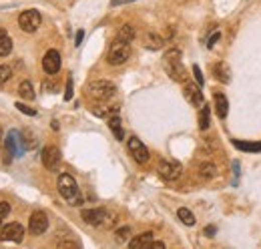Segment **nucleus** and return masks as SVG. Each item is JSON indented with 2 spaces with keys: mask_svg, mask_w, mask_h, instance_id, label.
<instances>
[{
  "mask_svg": "<svg viewBox=\"0 0 261 249\" xmlns=\"http://www.w3.org/2000/svg\"><path fill=\"white\" fill-rule=\"evenodd\" d=\"M72 98V76H68L66 80V90H64V100H70Z\"/></svg>",
  "mask_w": 261,
  "mask_h": 249,
  "instance_id": "nucleus-33",
  "label": "nucleus"
},
{
  "mask_svg": "<svg viewBox=\"0 0 261 249\" xmlns=\"http://www.w3.org/2000/svg\"><path fill=\"white\" fill-rule=\"evenodd\" d=\"M20 135H22V141H24V147H26V149H34V147H36V141H34V137H32V133H30L28 129H24Z\"/></svg>",
  "mask_w": 261,
  "mask_h": 249,
  "instance_id": "nucleus-28",
  "label": "nucleus"
},
{
  "mask_svg": "<svg viewBox=\"0 0 261 249\" xmlns=\"http://www.w3.org/2000/svg\"><path fill=\"white\" fill-rule=\"evenodd\" d=\"M215 231H217V229H215V225H209V227H205V231H203V233H205L207 237H213V235H215Z\"/></svg>",
  "mask_w": 261,
  "mask_h": 249,
  "instance_id": "nucleus-36",
  "label": "nucleus"
},
{
  "mask_svg": "<svg viewBox=\"0 0 261 249\" xmlns=\"http://www.w3.org/2000/svg\"><path fill=\"white\" fill-rule=\"evenodd\" d=\"M177 217H179L185 225H189V227H191V225H195V215H193L187 207H181V209L177 211Z\"/></svg>",
  "mask_w": 261,
  "mask_h": 249,
  "instance_id": "nucleus-26",
  "label": "nucleus"
},
{
  "mask_svg": "<svg viewBox=\"0 0 261 249\" xmlns=\"http://www.w3.org/2000/svg\"><path fill=\"white\" fill-rule=\"evenodd\" d=\"M114 239H116V243H126V241L130 239V227H120V229H116Z\"/></svg>",
  "mask_w": 261,
  "mask_h": 249,
  "instance_id": "nucleus-27",
  "label": "nucleus"
},
{
  "mask_svg": "<svg viewBox=\"0 0 261 249\" xmlns=\"http://www.w3.org/2000/svg\"><path fill=\"white\" fill-rule=\"evenodd\" d=\"M163 44H165V40L159 34H155V32H149L147 38H145V46L149 50H159V48H163Z\"/></svg>",
  "mask_w": 261,
  "mask_h": 249,
  "instance_id": "nucleus-20",
  "label": "nucleus"
},
{
  "mask_svg": "<svg viewBox=\"0 0 261 249\" xmlns=\"http://www.w3.org/2000/svg\"><path fill=\"white\" fill-rule=\"evenodd\" d=\"M0 239L2 241H14V243H20L24 239V227L20 223H4L0 227Z\"/></svg>",
  "mask_w": 261,
  "mask_h": 249,
  "instance_id": "nucleus-9",
  "label": "nucleus"
},
{
  "mask_svg": "<svg viewBox=\"0 0 261 249\" xmlns=\"http://www.w3.org/2000/svg\"><path fill=\"white\" fill-rule=\"evenodd\" d=\"M153 233L151 231H147V233H141L139 237H135V239H130V247L133 249H151V245H153Z\"/></svg>",
  "mask_w": 261,
  "mask_h": 249,
  "instance_id": "nucleus-15",
  "label": "nucleus"
},
{
  "mask_svg": "<svg viewBox=\"0 0 261 249\" xmlns=\"http://www.w3.org/2000/svg\"><path fill=\"white\" fill-rule=\"evenodd\" d=\"M159 175L165 179V181H175L181 177L183 173V167L179 161H171V159H161L159 161V167H157Z\"/></svg>",
  "mask_w": 261,
  "mask_h": 249,
  "instance_id": "nucleus-7",
  "label": "nucleus"
},
{
  "mask_svg": "<svg viewBox=\"0 0 261 249\" xmlns=\"http://www.w3.org/2000/svg\"><path fill=\"white\" fill-rule=\"evenodd\" d=\"M108 122V129L112 131V135H114V139L116 141H122L124 139V131H122V125H120V118H118V114H112V116H108L106 118Z\"/></svg>",
  "mask_w": 261,
  "mask_h": 249,
  "instance_id": "nucleus-18",
  "label": "nucleus"
},
{
  "mask_svg": "<svg viewBox=\"0 0 261 249\" xmlns=\"http://www.w3.org/2000/svg\"><path fill=\"white\" fill-rule=\"evenodd\" d=\"M199 175H201L203 179H213V177L217 175V167H215L213 163H201V165H199Z\"/></svg>",
  "mask_w": 261,
  "mask_h": 249,
  "instance_id": "nucleus-24",
  "label": "nucleus"
},
{
  "mask_svg": "<svg viewBox=\"0 0 261 249\" xmlns=\"http://www.w3.org/2000/svg\"><path fill=\"white\" fill-rule=\"evenodd\" d=\"M40 159H42V165L48 171H54L58 167V163H60V149L58 147H44Z\"/></svg>",
  "mask_w": 261,
  "mask_h": 249,
  "instance_id": "nucleus-14",
  "label": "nucleus"
},
{
  "mask_svg": "<svg viewBox=\"0 0 261 249\" xmlns=\"http://www.w3.org/2000/svg\"><path fill=\"white\" fill-rule=\"evenodd\" d=\"M14 106H16V108H18L20 112L28 114V116H34V114H36V110H34V108H30V106H28V104H24V102H16Z\"/></svg>",
  "mask_w": 261,
  "mask_h": 249,
  "instance_id": "nucleus-31",
  "label": "nucleus"
},
{
  "mask_svg": "<svg viewBox=\"0 0 261 249\" xmlns=\"http://www.w3.org/2000/svg\"><path fill=\"white\" fill-rule=\"evenodd\" d=\"M163 62H165V68H167V72H169V76L173 80H179V82L185 80L187 74H185V66L181 62V50L179 48L167 50L165 56H163Z\"/></svg>",
  "mask_w": 261,
  "mask_h": 249,
  "instance_id": "nucleus-2",
  "label": "nucleus"
},
{
  "mask_svg": "<svg viewBox=\"0 0 261 249\" xmlns=\"http://www.w3.org/2000/svg\"><path fill=\"white\" fill-rule=\"evenodd\" d=\"M128 56H130V44H128V42H122V40H118V38H114V42L110 44L108 54H106L108 64H112V66L124 64V62L128 60Z\"/></svg>",
  "mask_w": 261,
  "mask_h": 249,
  "instance_id": "nucleus-4",
  "label": "nucleus"
},
{
  "mask_svg": "<svg viewBox=\"0 0 261 249\" xmlns=\"http://www.w3.org/2000/svg\"><path fill=\"white\" fill-rule=\"evenodd\" d=\"M18 92H20V96L24 98V100H32L36 94H34V88H32V84H30V80H22L20 82V86H18Z\"/></svg>",
  "mask_w": 261,
  "mask_h": 249,
  "instance_id": "nucleus-23",
  "label": "nucleus"
},
{
  "mask_svg": "<svg viewBox=\"0 0 261 249\" xmlns=\"http://www.w3.org/2000/svg\"><path fill=\"white\" fill-rule=\"evenodd\" d=\"M219 38H221V34H219V32H215V34H213V36L209 38V42H207V46H209V48H213V46H215V42H217Z\"/></svg>",
  "mask_w": 261,
  "mask_h": 249,
  "instance_id": "nucleus-35",
  "label": "nucleus"
},
{
  "mask_svg": "<svg viewBox=\"0 0 261 249\" xmlns=\"http://www.w3.org/2000/svg\"><path fill=\"white\" fill-rule=\"evenodd\" d=\"M209 122H211V108L207 104H203V106H199V129L201 131L209 129Z\"/></svg>",
  "mask_w": 261,
  "mask_h": 249,
  "instance_id": "nucleus-21",
  "label": "nucleus"
},
{
  "mask_svg": "<svg viewBox=\"0 0 261 249\" xmlns=\"http://www.w3.org/2000/svg\"><path fill=\"white\" fill-rule=\"evenodd\" d=\"M8 213H10V205H8L6 201H0V227L6 223V217H8Z\"/></svg>",
  "mask_w": 261,
  "mask_h": 249,
  "instance_id": "nucleus-30",
  "label": "nucleus"
},
{
  "mask_svg": "<svg viewBox=\"0 0 261 249\" xmlns=\"http://www.w3.org/2000/svg\"><path fill=\"white\" fill-rule=\"evenodd\" d=\"M116 38L122 40V42H130V40L135 38V26H130V24H122V26L118 28V32H116Z\"/></svg>",
  "mask_w": 261,
  "mask_h": 249,
  "instance_id": "nucleus-22",
  "label": "nucleus"
},
{
  "mask_svg": "<svg viewBox=\"0 0 261 249\" xmlns=\"http://www.w3.org/2000/svg\"><path fill=\"white\" fill-rule=\"evenodd\" d=\"M126 147H128V153L133 155V159L137 161V163H147L149 161V149L141 143V139H137V137H130L128 141H126Z\"/></svg>",
  "mask_w": 261,
  "mask_h": 249,
  "instance_id": "nucleus-10",
  "label": "nucleus"
},
{
  "mask_svg": "<svg viewBox=\"0 0 261 249\" xmlns=\"http://www.w3.org/2000/svg\"><path fill=\"white\" fill-rule=\"evenodd\" d=\"M215 110L219 114V118H225L227 112H229V102H227V96L223 92H215Z\"/></svg>",
  "mask_w": 261,
  "mask_h": 249,
  "instance_id": "nucleus-16",
  "label": "nucleus"
},
{
  "mask_svg": "<svg viewBox=\"0 0 261 249\" xmlns=\"http://www.w3.org/2000/svg\"><path fill=\"white\" fill-rule=\"evenodd\" d=\"M128 2H135V0H110V6H120V4H128Z\"/></svg>",
  "mask_w": 261,
  "mask_h": 249,
  "instance_id": "nucleus-37",
  "label": "nucleus"
},
{
  "mask_svg": "<svg viewBox=\"0 0 261 249\" xmlns=\"http://www.w3.org/2000/svg\"><path fill=\"white\" fill-rule=\"evenodd\" d=\"M12 52V38L8 36L6 30L0 28V56H8Z\"/></svg>",
  "mask_w": 261,
  "mask_h": 249,
  "instance_id": "nucleus-19",
  "label": "nucleus"
},
{
  "mask_svg": "<svg viewBox=\"0 0 261 249\" xmlns=\"http://www.w3.org/2000/svg\"><path fill=\"white\" fill-rule=\"evenodd\" d=\"M28 229L32 235H42L46 229H48V217L44 211H34L30 215V221H28Z\"/></svg>",
  "mask_w": 261,
  "mask_h": 249,
  "instance_id": "nucleus-11",
  "label": "nucleus"
},
{
  "mask_svg": "<svg viewBox=\"0 0 261 249\" xmlns=\"http://www.w3.org/2000/svg\"><path fill=\"white\" fill-rule=\"evenodd\" d=\"M193 74H195V80H197V84L201 86V84L205 82V78H203V72H201L199 64H193Z\"/></svg>",
  "mask_w": 261,
  "mask_h": 249,
  "instance_id": "nucleus-32",
  "label": "nucleus"
},
{
  "mask_svg": "<svg viewBox=\"0 0 261 249\" xmlns=\"http://www.w3.org/2000/svg\"><path fill=\"white\" fill-rule=\"evenodd\" d=\"M183 94H185V98H187L193 106H203V104H205V98H203V92H201V86H199V84L185 82Z\"/></svg>",
  "mask_w": 261,
  "mask_h": 249,
  "instance_id": "nucleus-13",
  "label": "nucleus"
},
{
  "mask_svg": "<svg viewBox=\"0 0 261 249\" xmlns=\"http://www.w3.org/2000/svg\"><path fill=\"white\" fill-rule=\"evenodd\" d=\"M82 38H84V30H78L76 36H74V44L80 46V44H82Z\"/></svg>",
  "mask_w": 261,
  "mask_h": 249,
  "instance_id": "nucleus-34",
  "label": "nucleus"
},
{
  "mask_svg": "<svg viewBox=\"0 0 261 249\" xmlns=\"http://www.w3.org/2000/svg\"><path fill=\"white\" fill-rule=\"evenodd\" d=\"M40 22H42V16H40V12L34 10V8L24 10V12L18 16V24H20V28H22L24 32H36L38 26H40Z\"/></svg>",
  "mask_w": 261,
  "mask_h": 249,
  "instance_id": "nucleus-8",
  "label": "nucleus"
},
{
  "mask_svg": "<svg viewBox=\"0 0 261 249\" xmlns=\"http://www.w3.org/2000/svg\"><path fill=\"white\" fill-rule=\"evenodd\" d=\"M10 76H12V68L6 66V64H0V86L6 84L10 80Z\"/></svg>",
  "mask_w": 261,
  "mask_h": 249,
  "instance_id": "nucleus-29",
  "label": "nucleus"
},
{
  "mask_svg": "<svg viewBox=\"0 0 261 249\" xmlns=\"http://www.w3.org/2000/svg\"><path fill=\"white\" fill-rule=\"evenodd\" d=\"M4 151H8L12 157H22L26 147H24V141H22V135L20 131L16 129H10L6 133V139H4Z\"/></svg>",
  "mask_w": 261,
  "mask_h": 249,
  "instance_id": "nucleus-6",
  "label": "nucleus"
},
{
  "mask_svg": "<svg viewBox=\"0 0 261 249\" xmlns=\"http://www.w3.org/2000/svg\"><path fill=\"white\" fill-rule=\"evenodd\" d=\"M233 145L239 151H247V153H259L261 151V143H245V141H233Z\"/></svg>",
  "mask_w": 261,
  "mask_h": 249,
  "instance_id": "nucleus-25",
  "label": "nucleus"
},
{
  "mask_svg": "<svg viewBox=\"0 0 261 249\" xmlns=\"http://www.w3.org/2000/svg\"><path fill=\"white\" fill-rule=\"evenodd\" d=\"M58 193L62 195V199H66L70 205H80L82 203V197H80V191H78V185H76V179L68 173H62L58 177Z\"/></svg>",
  "mask_w": 261,
  "mask_h": 249,
  "instance_id": "nucleus-1",
  "label": "nucleus"
},
{
  "mask_svg": "<svg viewBox=\"0 0 261 249\" xmlns=\"http://www.w3.org/2000/svg\"><path fill=\"white\" fill-rule=\"evenodd\" d=\"M86 90L94 100H108L116 94V86L110 80H92L88 82Z\"/></svg>",
  "mask_w": 261,
  "mask_h": 249,
  "instance_id": "nucleus-5",
  "label": "nucleus"
},
{
  "mask_svg": "<svg viewBox=\"0 0 261 249\" xmlns=\"http://www.w3.org/2000/svg\"><path fill=\"white\" fill-rule=\"evenodd\" d=\"M213 74L221 82H229L231 80V70H229V66L225 62H215L213 64Z\"/></svg>",
  "mask_w": 261,
  "mask_h": 249,
  "instance_id": "nucleus-17",
  "label": "nucleus"
},
{
  "mask_svg": "<svg viewBox=\"0 0 261 249\" xmlns=\"http://www.w3.org/2000/svg\"><path fill=\"white\" fill-rule=\"evenodd\" d=\"M151 247H153V249H157V247H159V249H163V247H165V243H163V241H153V245H151Z\"/></svg>",
  "mask_w": 261,
  "mask_h": 249,
  "instance_id": "nucleus-38",
  "label": "nucleus"
},
{
  "mask_svg": "<svg viewBox=\"0 0 261 249\" xmlns=\"http://www.w3.org/2000/svg\"><path fill=\"white\" fill-rule=\"evenodd\" d=\"M42 68H44L46 74L54 76V74L60 70V52L54 50V48H50V50L44 54V58H42Z\"/></svg>",
  "mask_w": 261,
  "mask_h": 249,
  "instance_id": "nucleus-12",
  "label": "nucleus"
},
{
  "mask_svg": "<svg viewBox=\"0 0 261 249\" xmlns=\"http://www.w3.org/2000/svg\"><path fill=\"white\" fill-rule=\"evenodd\" d=\"M80 217L88 223V225H94V227H108L114 223V215L108 211V209H102V207H96V209H82Z\"/></svg>",
  "mask_w": 261,
  "mask_h": 249,
  "instance_id": "nucleus-3",
  "label": "nucleus"
}]
</instances>
